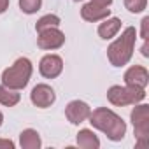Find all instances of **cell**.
I'll return each mask as SVG.
<instances>
[{
  "instance_id": "obj_22",
  "label": "cell",
  "mask_w": 149,
  "mask_h": 149,
  "mask_svg": "<svg viewBox=\"0 0 149 149\" xmlns=\"http://www.w3.org/2000/svg\"><path fill=\"white\" fill-rule=\"evenodd\" d=\"M7 7H9V0H0V14L6 13Z\"/></svg>"
},
{
  "instance_id": "obj_7",
  "label": "cell",
  "mask_w": 149,
  "mask_h": 149,
  "mask_svg": "<svg viewBox=\"0 0 149 149\" xmlns=\"http://www.w3.org/2000/svg\"><path fill=\"white\" fill-rule=\"evenodd\" d=\"M91 114V107L83 102V100H72L68 102V105L65 107V116L72 125H81L84 123Z\"/></svg>"
},
{
  "instance_id": "obj_20",
  "label": "cell",
  "mask_w": 149,
  "mask_h": 149,
  "mask_svg": "<svg viewBox=\"0 0 149 149\" xmlns=\"http://www.w3.org/2000/svg\"><path fill=\"white\" fill-rule=\"evenodd\" d=\"M0 149H14V142L9 139H0Z\"/></svg>"
},
{
  "instance_id": "obj_24",
  "label": "cell",
  "mask_w": 149,
  "mask_h": 149,
  "mask_svg": "<svg viewBox=\"0 0 149 149\" xmlns=\"http://www.w3.org/2000/svg\"><path fill=\"white\" fill-rule=\"evenodd\" d=\"M74 2H81V0H74Z\"/></svg>"
},
{
  "instance_id": "obj_4",
  "label": "cell",
  "mask_w": 149,
  "mask_h": 149,
  "mask_svg": "<svg viewBox=\"0 0 149 149\" xmlns=\"http://www.w3.org/2000/svg\"><path fill=\"white\" fill-rule=\"evenodd\" d=\"M107 98L112 105L118 107H125V105H135L140 104L146 98V88H139V86H111L107 90Z\"/></svg>"
},
{
  "instance_id": "obj_3",
  "label": "cell",
  "mask_w": 149,
  "mask_h": 149,
  "mask_svg": "<svg viewBox=\"0 0 149 149\" xmlns=\"http://www.w3.org/2000/svg\"><path fill=\"white\" fill-rule=\"evenodd\" d=\"M33 72V65L28 58H18L9 68L2 72V84L11 90H23Z\"/></svg>"
},
{
  "instance_id": "obj_16",
  "label": "cell",
  "mask_w": 149,
  "mask_h": 149,
  "mask_svg": "<svg viewBox=\"0 0 149 149\" xmlns=\"http://www.w3.org/2000/svg\"><path fill=\"white\" fill-rule=\"evenodd\" d=\"M60 23H61V19H60L56 14H46V16H42V18L35 23V30H37V33H39V32L47 30V28H56V26H60Z\"/></svg>"
},
{
  "instance_id": "obj_14",
  "label": "cell",
  "mask_w": 149,
  "mask_h": 149,
  "mask_svg": "<svg viewBox=\"0 0 149 149\" xmlns=\"http://www.w3.org/2000/svg\"><path fill=\"white\" fill-rule=\"evenodd\" d=\"M77 146L83 149H98L100 147V139L93 133V130L83 128L77 133Z\"/></svg>"
},
{
  "instance_id": "obj_23",
  "label": "cell",
  "mask_w": 149,
  "mask_h": 149,
  "mask_svg": "<svg viewBox=\"0 0 149 149\" xmlns=\"http://www.w3.org/2000/svg\"><path fill=\"white\" fill-rule=\"evenodd\" d=\"M2 123H4V114L0 112V126H2Z\"/></svg>"
},
{
  "instance_id": "obj_21",
  "label": "cell",
  "mask_w": 149,
  "mask_h": 149,
  "mask_svg": "<svg viewBox=\"0 0 149 149\" xmlns=\"http://www.w3.org/2000/svg\"><path fill=\"white\" fill-rule=\"evenodd\" d=\"M91 2L97 4V6H102V7H111L112 0H91Z\"/></svg>"
},
{
  "instance_id": "obj_5",
  "label": "cell",
  "mask_w": 149,
  "mask_h": 149,
  "mask_svg": "<svg viewBox=\"0 0 149 149\" xmlns=\"http://www.w3.org/2000/svg\"><path fill=\"white\" fill-rule=\"evenodd\" d=\"M130 118L133 123L135 137L139 139V146L146 144L147 135H149V105L147 104H135Z\"/></svg>"
},
{
  "instance_id": "obj_11",
  "label": "cell",
  "mask_w": 149,
  "mask_h": 149,
  "mask_svg": "<svg viewBox=\"0 0 149 149\" xmlns=\"http://www.w3.org/2000/svg\"><path fill=\"white\" fill-rule=\"evenodd\" d=\"M111 16V9L109 7H102V6H97L93 2H88L81 7V18L84 21H90V23H97V21H102L105 18Z\"/></svg>"
},
{
  "instance_id": "obj_10",
  "label": "cell",
  "mask_w": 149,
  "mask_h": 149,
  "mask_svg": "<svg viewBox=\"0 0 149 149\" xmlns=\"http://www.w3.org/2000/svg\"><path fill=\"white\" fill-rule=\"evenodd\" d=\"M125 84L128 86H139V88H146L149 84V72L146 67L142 65H133L125 72Z\"/></svg>"
},
{
  "instance_id": "obj_6",
  "label": "cell",
  "mask_w": 149,
  "mask_h": 149,
  "mask_svg": "<svg viewBox=\"0 0 149 149\" xmlns=\"http://www.w3.org/2000/svg\"><path fill=\"white\" fill-rule=\"evenodd\" d=\"M65 44V33L56 26V28H47L39 32L37 37V46L44 51H53V49H60Z\"/></svg>"
},
{
  "instance_id": "obj_15",
  "label": "cell",
  "mask_w": 149,
  "mask_h": 149,
  "mask_svg": "<svg viewBox=\"0 0 149 149\" xmlns=\"http://www.w3.org/2000/svg\"><path fill=\"white\" fill-rule=\"evenodd\" d=\"M19 100H21V95L18 93V90L6 88L4 84L0 86V104H2V105H6V107H14Z\"/></svg>"
},
{
  "instance_id": "obj_19",
  "label": "cell",
  "mask_w": 149,
  "mask_h": 149,
  "mask_svg": "<svg viewBox=\"0 0 149 149\" xmlns=\"http://www.w3.org/2000/svg\"><path fill=\"white\" fill-rule=\"evenodd\" d=\"M147 26H149V16H146L142 19V28H140V37L146 40L147 39Z\"/></svg>"
},
{
  "instance_id": "obj_9",
  "label": "cell",
  "mask_w": 149,
  "mask_h": 149,
  "mask_svg": "<svg viewBox=\"0 0 149 149\" xmlns=\"http://www.w3.org/2000/svg\"><path fill=\"white\" fill-rule=\"evenodd\" d=\"M63 70V60L58 54H46L40 63H39V72L46 79H54L58 77Z\"/></svg>"
},
{
  "instance_id": "obj_8",
  "label": "cell",
  "mask_w": 149,
  "mask_h": 149,
  "mask_svg": "<svg viewBox=\"0 0 149 149\" xmlns=\"http://www.w3.org/2000/svg\"><path fill=\"white\" fill-rule=\"evenodd\" d=\"M30 100L35 107L46 109V107H51L54 104L56 95H54V90L49 84H37L30 93Z\"/></svg>"
},
{
  "instance_id": "obj_18",
  "label": "cell",
  "mask_w": 149,
  "mask_h": 149,
  "mask_svg": "<svg viewBox=\"0 0 149 149\" xmlns=\"http://www.w3.org/2000/svg\"><path fill=\"white\" fill-rule=\"evenodd\" d=\"M125 7L130 13L137 14V13H142L147 7V0H125Z\"/></svg>"
},
{
  "instance_id": "obj_2",
  "label": "cell",
  "mask_w": 149,
  "mask_h": 149,
  "mask_svg": "<svg viewBox=\"0 0 149 149\" xmlns=\"http://www.w3.org/2000/svg\"><path fill=\"white\" fill-rule=\"evenodd\" d=\"M135 40H137V30L133 26H126L123 30L121 37H118L107 47V58H109L111 65H114V67L126 65L132 60V56H133Z\"/></svg>"
},
{
  "instance_id": "obj_1",
  "label": "cell",
  "mask_w": 149,
  "mask_h": 149,
  "mask_svg": "<svg viewBox=\"0 0 149 149\" xmlns=\"http://www.w3.org/2000/svg\"><path fill=\"white\" fill-rule=\"evenodd\" d=\"M88 119H90L91 126L104 132L109 140L118 142L126 133V123L123 121V118L118 116L114 111H111L107 107H98V109L91 111Z\"/></svg>"
},
{
  "instance_id": "obj_13",
  "label": "cell",
  "mask_w": 149,
  "mask_h": 149,
  "mask_svg": "<svg viewBox=\"0 0 149 149\" xmlns=\"http://www.w3.org/2000/svg\"><path fill=\"white\" fill-rule=\"evenodd\" d=\"M19 146L23 149H39L42 146L40 142V137L37 133V130L33 128H26L19 133Z\"/></svg>"
},
{
  "instance_id": "obj_17",
  "label": "cell",
  "mask_w": 149,
  "mask_h": 149,
  "mask_svg": "<svg viewBox=\"0 0 149 149\" xmlns=\"http://www.w3.org/2000/svg\"><path fill=\"white\" fill-rule=\"evenodd\" d=\"M42 6V0H19V9L25 14H35Z\"/></svg>"
},
{
  "instance_id": "obj_12",
  "label": "cell",
  "mask_w": 149,
  "mask_h": 149,
  "mask_svg": "<svg viewBox=\"0 0 149 149\" xmlns=\"http://www.w3.org/2000/svg\"><path fill=\"white\" fill-rule=\"evenodd\" d=\"M119 30H121V19L119 18H105L98 25V35L104 40H109V39L116 37Z\"/></svg>"
}]
</instances>
